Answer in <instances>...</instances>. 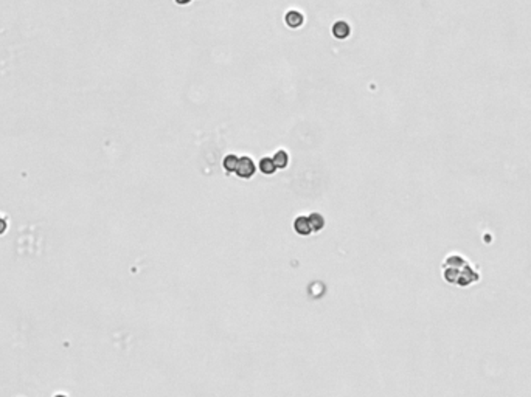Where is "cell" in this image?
Listing matches in <instances>:
<instances>
[{
    "instance_id": "10",
    "label": "cell",
    "mask_w": 531,
    "mask_h": 397,
    "mask_svg": "<svg viewBox=\"0 0 531 397\" xmlns=\"http://www.w3.org/2000/svg\"><path fill=\"white\" fill-rule=\"evenodd\" d=\"M191 2V0H176V3H179V5H188Z\"/></svg>"
},
{
    "instance_id": "9",
    "label": "cell",
    "mask_w": 531,
    "mask_h": 397,
    "mask_svg": "<svg viewBox=\"0 0 531 397\" xmlns=\"http://www.w3.org/2000/svg\"><path fill=\"white\" fill-rule=\"evenodd\" d=\"M6 230V221L3 218H0V234H3Z\"/></svg>"
},
{
    "instance_id": "4",
    "label": "cell",
    "mask_w": 531,
    "mask_h": 397,
    "mask_svg": "<svg viewBox=\"0 0 531 397\" xmlns=\"http://www.w3.org/2000/svg\"><path fill=\"white\" fill-rule=\"evenodd\" d=\"M351 33V26L345 21H338L333 25V36L336 39H346Z\"/></svg>"
},
{
    "instance_id": "7",
    "label": "cell",
    "mask_w": 531,
    "mask_h": 397,
    "mask_svg": "<svg viewBox=\"0 0 531 397\" xmlns=\"http://www.w3.org/2000/svg\"><path fill=\"white\" fill-rule=\"evenodd\" d=\"M272 158H273V161H275V165H277L278 169H285L289 165V154H288V151H285V149H278L275 154H273Z\"/></svg>"
},
{
    "instance_id": "8",
    "label": "cell",
    "mask_w": 531,
    "mask_h": 397,
    "mask_svg": "<svg viewBox=\"0 0 531 397\" xmlns=\"http://www.w3.org/2000/svg\"><path fill=\"white\" fill-rule=\"evenodd\" d=\"M238 161H240V157L235 155V154H228V155H225V157H224V160H222V168H224L225 173H228V174L235 173L236 168H238Z\"/></svg>"
},
{
    "instance_id": "3",
    "label": "cell",
    "mask_w": 531,
    "mask_h": 397,
    "mask_svg": "<svg viewBox=\"0 0 531 397\" xmlns=\"http://www.w3.org/2000/svg\"><path fill=\"white\" fill-rule=\"evenodd\" d=\"M285 21H286V25L289 26V28H294V30H295V28H300V26L303 25L305 17H303V14H301L300 11L292 10V11H288V13H286Z\"/></svg>"
},
{
    "instance_id": "1",
    "label": "cell",
    "mask_w": 531,
    "mask_h": 397,
    "mask_svg": "<svg viewBox=\"0 0 531 397\" xmlns=\"http://www.w3.org/2000/svg\"><path fill=\"white\" fill-rule=\"evenodd\" d=\"M256 173V165L255 161L249 157V155H242L240 157V161H238V168L235 171V174L241 178H252Z\"/></svg>"
},
{
    "instance_id": "5",
    "label": "cell",
    "mask_w": 531,
    "mask_h": 397,
    "mask_svg": "<svg viewBox=\"0 0 531 397\" xmlns=\"http://www.w3.org/2000/svg\"><path fill=\"white\" fill-rule=\"evenodd\" d=\"M258 168H260V171L264 176H272L278 169L272 157H263L260 160V163H258Z\"/></svg>"
},
{
    "instance_id": "6",
    "label": "cell",
    "mask_w": 531,
    "mask_h": 397,
    "mask_svg": "<svg viewBox=\"0 0 531 397\" xmlns=\"http://www.w3.org/2000/svg\"><path fill=\"white\" fill-rule=\"evenodd\" d=\"M308 219H309V223H311V228H313V233H317V231H320V230H323L325 223H326L323 216L320 214V213H317V211L311 213V214L308 216Z\"/></svg>"
},
{
    "instance_id": "2",
    "label": "cell",
    "mask_w": 531,
    "mask_h": 397,
    "mask_svg": "<svg viewBox=\"0 0 531 397\" xmlns=\"http://www.w3.org/2000/svg\"><path fill=\"white\" fill-rule=\"evenodd\" d=\"M294 230L297 231V234H300V236H309V234L313 233L308 216H298V218L294 221Z\"/></svg>"
}]
</instances>
